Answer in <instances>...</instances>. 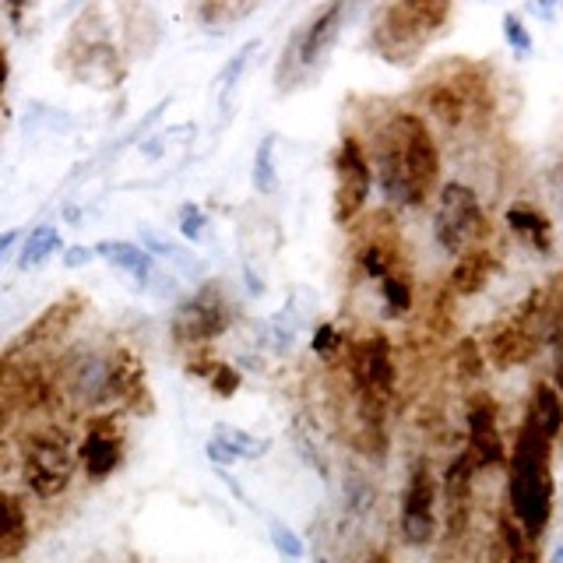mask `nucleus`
I'll list each match as a JSON object with an SVG mask.
<instances>
[{
    "label": "nucleus",
    "mask_w": 563,
    "mask_h": 563,
    "mask_svg": "<svg viewBox=\"0 0 563 563\" xmlns=\"http://www.w3.org/2000/svg\"><path fill=\"white\" fill-rule=\"evenodd\" d=\"M374 184L387 211H416L444 184V155L433 128L412 106H391L363 134Z\"/></svg>",
    "instance_id": "obj_1"
},
{
    "label": "nucleus",
    "mask_w": 563,
    "mask_h": 563,
    "mask_svg": "<svg viewBox=\"0 0 563 563\" xmlns=\"http://www.w3.org/2000/svg\"><path fill=\"white\" fill-rule=\"evenodd\" d=\"M528 427L539 430L550 444L556 448V440L563 437V398L550 380H536L532 391H528V405L521 416Z\"/></svg>",
    "instance_id": "obj_17"
},
{
    "label": "nucleus",
    "mask_w": 563,
    "mask_h": 563,
    "mask_svg": "<svg viewBox=\"0 0 563 563\" xmlns=\"http://www.w3.org/2000/svg\"><path fill=\"white\" fill-rule=\"evenodd\" d=\"M504 507L521 525L525 539L536 545L545 539L556 510V483H553V444L539 430L521 419L507 451V486Z\"/></svg>",
    "instance_id": "obj_3"
},
{
    "label": "nucleus",
    "mask_w": 563,
    "mask_h": 563,
    "mask_svg": "<svg viewBox=\"0 0 563 563\" xmlns=\"http://www.w3.org/2000/svg\"><path fill=\"white\" fill-rule=\"evenodd\" d=\"M205 384L216 391L219 398H233L236 391H240V374H236V366L233 363H216L211 366V374L205 377Z\"/></svg>",
    "instance_id": "obj_28"
},
{
    "label": "nucleus",
    "mask_w": 563,
    "mask_h": 563,
    "mask_svg": "<svg viewBox=\"0 0 563 563\" xmlns=\"http://www.w3.org/2000/svg\"><path fill=\"white\" fill-rule=\"evenodd\" d=\"M261 49V43L257 40H251V43H243L233 57H229L225 64H222V70H219V78H216V85H219V92L222 96H229L236 88V81L243 78V70H246V64H251V57Z\"/></svg>",
    "instance_id": "obj_25"
},
{
    "label": "nucleus",
    "mask_w": 563,
    "mask_h": 563,
    "mask_svg": "<svg viewBox=\"0 0 563 563\" xmlns=\"http://www.w3.org/2000/svg\"><path fill=\"white\" fill-rule=\"evenodd\" d=\"M211 437H216L219 444L236 457V462H257V457H264L272 448V440L254 437V433L236 430V427H216V433H211Z\"/></svg>",
    "instance_id": "obj_23"
},
{
    "label": "nucleus",
    "mask_w": 563,
    "mask_h": 563,
    "mask_svg": "<svg viewBox=\"0 0 563 563\" xmlns=\"http://www.w3.org/2000/svg\"><path fill=\"white\" fill-rule=\"evenodd\" d=\"M334 190H331V216L334 225L352 229L369 205V190H374V169H369V155L363 145V134L345 131L331 155Z\"/></svg>",
    "instance_id": "obj_11"
},
{
    "label": "nucleus",
    "mask_w": 563,
    "mask_h": 563,
    "mask_svg": "<svg viewBox=\"0 0 563 563\" xmlns=\"http://www.w3.org/2000/svg\"><path fill=\"white\" fill-rule=\"evenodd\" d=\"M342 507L349 518H366L377 507V486L366 472H345L342 479Z\"/></svg>",
    "instance_id": "obj_21"
},
{
    "label": "nucleus",
    "mask_w": 563,
    "mask_h": 563,
    "mask_svg": "<svg viewBox=\"0 0 563 563\" xmlns=\"http://www.w3.org/2000/svg\"><path fill=\"white\" fill-rule=\"evenodd\" d=\"M180 233L190 243H201L208 236V216H205L198 205H184L180 208Z\"/></svg>",
    "instance_id": "obj_29"
},
{
    "label": "nucleus",
    "mask_w": 563,
    "mask_h": 563,
    "mask_svg": "<svg viewBox=\"0 0 563 563\" xmlns=\"http://www.w3.org/2000/svg\"><path fill=\"white\" fill-rule=\"evenodd\" d=\"M32 539V521L25 500L11 489H0V563L18 560Z\"/></svg>",
    "instance_id": "obj_16"
},
{
    "label": "nucleus",
    "mask_w": 563,
    "mask_h": 563,
    "mask_svg": "<svg viewBox=\"0 0 563 563\" xmlns=\"http://www.w3.org/2000/svg\"><path fill=\"white\" fill-rule=\"evenodd\" d=\"M545 334H550V328H545V292L532 289L515 310L497 317L486 328L479 349L497 369H515L539 356L545 349Z\"/></svg>",
    "instance_id": "obj_9"
},
{
    "label": "nucleus",
    "mask_w": 563,
    "mask_h": 563,
    "mask_svg": "<svg viewBox=\"0 0 563 563\" xmlns=\"http://www.w3.org/2000/svg\"><path fill=\"white\" fill-rule=\"evenodd\" d=\"M553 352V366H550V384L560 391V398H563V334H553L550 339V345H545Z\"/></svg>",
    "instance_id": "obj_30"
},
{
    "label": "nucleus",
    "mask_w": 563,
    "mask_h": 563,
    "mask_svg": "<svg viewBox=\"0 0 563 563\" xmlns=\"http://www.w3.org/2000/svg\"><path fill=\"white\" fill-rule=\"evenodd\" d=\"M240 321V307L233 292H229L222 282H205V286L194 289L184 303H176L173 317H169V334L176 349L184 352H201L211 349L222 334H229Z\"/></svg>",
    "instance_id": "obj_8"
},
{
    "label": "nucleus",
    "mask_w": 563,
    "mask_h": 563,
    "mask_svg": "<svg viewBox=\"0 0 563 563\" xmlns=\"http://www.w3.org/2000/svg\"><path fill=\"white\" fill-rule=\"evenodd\" d=\"M349 11H352L349 4H324L292 29L289 43L278 57V67H275L278 96H289V92H296V88H307L324 75V67L331 60V49L342 40Z\"/></svg>",
    "instance_id": "obj_6"
},
{
    "label": "nucleus",
    "mask_w": 563,
    "mask_h": 563,
    "mask_svg": "<svg viewBox=\"0 0 563 563\" xmlns=\"http://www.w3.org/2000/svg\"><path fill=\"white\" fill-rule=\"evenodd\" d=\"M454 18L451 4L440 0H398V4H380L369 18L366 46L377 53L384 64L409 67L416 64L427 46L448 29Z\"/></svg>",
    "instance_id": "obj_5"
},
{
    "label": "nucleus",
    "mask_w": 563,
    "mask_h": 563,
    "mask_svg": "<svg viewBox=\"0 0 563 563\" xmlns=\"http://www.w3.org/2000/svg\"><path fill=\"white\" fill-rule=\"evenodd\" d=\"M500 272V254L493 246H475V251L462 254L451 264V275L444 286L451 289L454 299H468V296H479L493 278Z\"/></svg>",
    "instance_id": "obj_15"
},
{
    "label": "nucleus",
    "mask_w": 563,
    "mask_h": 563,
    "mask_svg": "<svg viewBox=\"0 0 563 563\" xmlns=\"http://www.w3.org/2000/svg\"><path fill=\"white\" fill-rule=\"evenodd\" d=\"M4 85H8V53L0 46V96H4Z\"/></svg>",
    "instance_id": "obj_34"
},
{
    "label": "nucleus",
    "mask_w": 563,
    "mask_h": 563,
    "mask_svg": "<svg viewBox=\"0 0 563 563\" xmlns=\"http://www.w3.org/2000/svg\"><path fill=\"white\" fill-rule=\"evenodd\" d=\"M22 486L32 500L57 504L78 483V440L57 419H35L18 437Z\"/></svg>",
    "instance_id": "obj_4"
},
{
    "label": "nucleus",
    "mask_w": 563,
    "mask_h": 563,
    "mask_svg": "<svg viewBox=\"0 0 563 563\" xmlns=\"http://www.w3.org/2000/svg\"><path fill=\"white\" fill-rule=\"evenodd\" d=\"M64 251V240L57 233V225H35L32 233L22 243V257H18V268L29 272V268H40L43 261H49L53 254Z\"/></svg>",
    "instance_id": "obj_19"
},
{
    "label": "nucleus",
    "mask_w": 563,
    "mask_h": 563,
    "mask_svg": "<svg viewBox=\"0 0 563 563\" xmlns=\"http://www.w3.org/2000/svg\"><path fill=\"white\" fill-rule=\"evenodd\" d=\"M433 240L448 257H462L475 246H489L493 222L483 208V198L465 180H444L433 198Z\"/></svg>",
    "instance_id": "obj_7"
},
{
    "label": "nucleus",
    "mask_w": 563,
    "mask_h": 563,
    "mask_svg": "<svg viewBox=\"0 0 563 563\" xmlns=\"http://www.w3.org/2000/svg\"><path fill=\"white\" fill-rule=\"evenodd\" d=\"M451 369H454V377L462 380V384H468V380H475L483 374V363H486V356H483V349H479V342H472V339H465V342H457L454 345V352H451Z\"/></svg>",
    "instance_id": "obj_24"
},
{
    "label": "nucleus",
    "mask_w": 563,
    "mask_h": 563,
    "mask_svg": "<svg viewBox=\"0 0 563 563\" xmlns=\"http://www.w3.org/2000/svg\"><path fill=\"white\" fill-rule=\"evenodd\" d=\"M128 462V427L117 412L88 416L78 437V468L88 483H106Z\"/></svg>",
    "instance_id": "obj_12"
},
{
    "label": "nucleus",
    "mask_w": 563,
    "mask_h": 563,
    "mask_svg": "<svg viewBox=\"0 0 563 563\" xmlns=\"http://www.w3.org/2000/svg\"><path fill=\"white\" fill-rule=\"evenodd\" d=\"M395 536L401 550H433L440 539V475L427 457H416L405 472V486L398 497Z\"/></svg>",
    "instance_id": "obj_10"
},
{
    "label": "nucleus",
    "mask_w": 563,
    "mask_h": 563,
    "mask_svg": "<svg viewBox=\"0 0 563 563\" xmlns=\"http://www.w3.org/2000/svg\"><path fill=\"white\" fill-rule=\"evenodd\" d=\"M363 563H395V560L387 556V553H380V550H374V553H366V556H363Z\"/></svg>",
    "instance_id": "obj_35"
},
{
    "label": "nucleus",
    "mask_w": 563,
    "mask_h": 563,
    "mask_svg": "<svg viewBox=\"0 0 563 563\" xmlns=\"http://www.w3.org/2000/svg\"><path fill=\"white\" fill-rule=\"evenodd\" d=\"M4 451L8 448H4V440H0V472H4Z\"/></svg>",
    "instance_id": "obj_37"
},
{
    "label": "nucleus",
    "mask_w": 563,
    "mask_h": 563,
    "mask_svg": "<svg viewBox=\"0 0 563 563\" xmlns=\"http://www.w3.org/2000/svg\"><path fill=\"white\" fill-rule=\"evenodd\" d=\"M412 110L444 134L479 131L497 113V78L489 64L444 60L437 64L416 88Z\"/></svg>",
    "instance_id": "obj_2"
},
{
    "label": "nucleus",
    "mask_w": 563,
    "mask_h": 563,
    "mask_svg": "<svg viewBox=\"0 0 563 563\" xmlns=\"http://www.w3.org/2000/svg\"><path fill=\"white\" fill-rule=\"evenodd\" d=\"M18 240H22L18 229H4V233H0V261H8V254L18 246Z\"/></svg>",
    "instance_id": "obj_32"
},
{
    "label": "nucleus",
    "mask_w": 563,
    "mask_h": 563,
    "mask_svg": "<svg viewBox=\"0 0 563 563\" xmlns=\"http://www.w3.org/2000/svg\"><path fill=\"white\" fill-rule=\"evenodd\" d=\"M96 261V246H67L64 264L67 268H81V264H92Z\"/></svg>",
    "instance_id": "obj_31"
},
{
    "label": "nucleus",
    "mask_w": 563,
    "mask_h": 563,
    "mask_svg": "<svg viewBox=\"0 0 563 563\" xmlns=\"http://www.w3.org/2000/svg\"><path fill=\"white\" fill-rule=\"evenodd\" d=\"M96 257L110 261L113 268L128 272L137 286H148L155 278V254H148L141 243H131V240H99L96 243Z\"/></svg>",
    "instance_id": "obj_18"
},
{
    "label": "nucleus",
    "mask_w": 563,
    "mask_h": 563,
    "mask_svg": "<svg viewBox=\"0 0 563 563\" xmlns=\"http://www.w3.org/2000/svg\"><path fill=\"white\" fill-rule=\"evenodd\" d=\"M550 563H563V542L553 550V556H550Z\"/></svg>",
    "instance_id": "obj_36"
},
{
    "label": "nucleus",
    "mask_w": 563,
    "mask_h": 563,
    "mask_svg": "<svg viewBox=\"0 0 563 563\" xmlns=\"http://www.w3.org/2000/svg\"><path fill=\"white\" fill-rule=\"evenodd\" d=\"M504 225L510 236L525 243L528 251H536L539 257H550L556 251V229L536 201H525V198L510 201L504 211Z\"/></svg>",
    "instance_id": "obj_14"
},
{
    "label": "nucleus",
    "mask_w": 563,
    "mask_h": 563,
    "mask_svg": "<svg viewBox=\"0 0 563 563\" xmlns=\"http://www.w3.org/2000/svg\"><path fill=\"white\" fill-rule=\"evenodd\" d=\"M465 451L479 475L507 472V440L500 430V405L486 391H472L465 401Z\"/></svg>",
    "instance_id": "obj_13"
},
{
    "label": "nucleus",
    "mask_w": 563,
    "mask_h": 563,
    "mask_svg": "<svg viewBox=\"0 0 563 563\" xmlns=\"http://www.w3.org/2000/svg\"><path fill=\"white\" fill-rule=\"evenodd\" d=\"M275 148H278V137L275 134H264L254 148V166H251V184L257 194L264 198H272L278 190V158H275Z\"/></svg>",
    "instance_id": "obj_20"
},
{
    "label": "nucleus",
    "mask_w": 563,
    "mask_h": 563,
    "mask_svg": "<svg viewBox=\"0 0 563 563\" xmlns=\"http://www.w3.org/2000/svg\"><path fill=\"white\" fill-rule=\"evenodd\" d=\"M345 349H349V334L339 328V324H331V321H324V324H317L313 328V334H310V352L317 360H321L328 369H334L342 360H345Z\"/></svg>",
    "instance_id": "obj_22"
},
{
    "label": "nucleus",
    "mask_w": 563,
    "mask_h": 563,
    "mask_svg": "<svg viewBox=\"0 0 563 563\" xmlns=\"http://www.w3.org/2000/svg\"><path fill=\"white\" fill-rule=\"evenodd\" d=\"M268 536H272V545H275V553L282 556V560H292V563H299L307 556V542L299 539L292 528L286 525V521H278V518H272L268 521Z\"/></svg>",
    "instance_id": "obj_26"
},
{
    "label": "nucleus",
    "mask_w": 563,
    "mask_h": 563,
    "mask_svg": "<svg viewBox=\"0 0 563 563\" xmlns=\"http://www.w3.org/2000/svg\"><path fill=\"white\" fill-rule=\"evenodd\" d=\"M504 40H507L510 49L518 53V57H528V53L536 49L532 32H528V25L521 22V14H518V11H507V14H504Z\"/></svg>",
    "instance_id": "obj_27"
},
{
    "label": "nucleus",
    "mask_w": 563,
    "mask_h": 563,
    "mask_svg": "<svg viewBox=\"0 0 563 563\" xmlns=\"http://www.w3.org/2000/svg\"><path fill=\"white\" fill-rule=\"evenodd\" d=\"M556 190H560V201H563V137H560V152H556Z\"/></svg>",
    "instance_id": "obj_33"
}]
</instances>
